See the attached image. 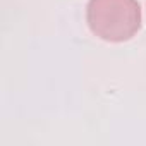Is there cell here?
I'll return each mask as SVG.
<instances>
[{"instance_id":"cell-1","label":"cell","mask_w":146,"mask_h":146,"mask_svg":"<svg viewBox=\"0 0 146 146\" xmlns=\"http://www.w3.org/2000/svg\"><path fill=\"white\" fill-rule=\"evenodd\" d=\"M86 24L102 41H129L141 29V5L137 0H88Z\"/></svg>"}]
</instances>
